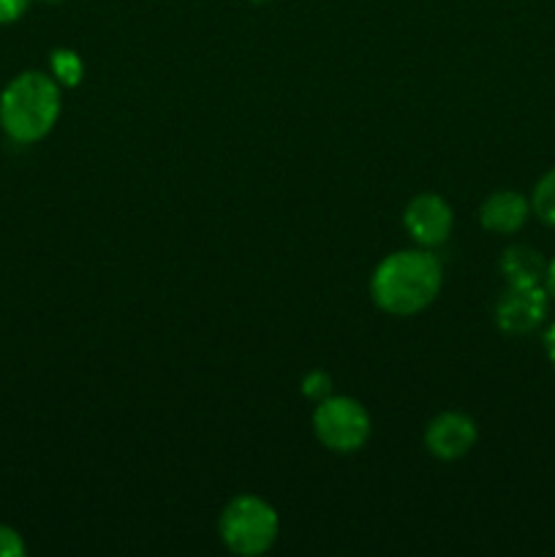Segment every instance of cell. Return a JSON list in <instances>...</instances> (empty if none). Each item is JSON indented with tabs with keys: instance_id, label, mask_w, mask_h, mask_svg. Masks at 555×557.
<instances>
[{
	"instance_id": "11",
	"label": "cell",
	"mask_w": 555,
	"mask_h": 557,
	"mask_svg": "<svg viewBox=\"0 0 555 557\" xmlns=\"http://www.w3.org/2000/svg\"><path fill=\"white\" fill-rule=\"evenodd\" d=\"M52 71H54V79L60 82V85H69L74 87L76 82L82 79V60L76 58L71 49H54L52 52Z\"/></svg>"
},
{
	"instance_id": "2",
	"label": "cell",
	"mask_w": 555,
	"mask_h": 557,
	"mask_svg": "<svg viewBox=\"0 0 555 557\" xmlns=\"http://www.w3.org/2000/svg\"><path fill=\"white\" fill-rule=\"evenodd\" d=\"M60 117V85L41 71L14 76L0 92V128L16 145L41 141Z\"/></svg>"
},
{
	"instance_id": "1",
	"label": "cell",
	"mask_w": 555,
	"mask_h": 557,
	"mask_svg": "<svg viewBox=\"0 0 555 557\" xmlns=\"http://www.w3.org/2000/svg\"><path fill=\"white\" fill-rule=\"evenodd\" d=\"M441 288V264L428 250H397L373 272L370 297L384 313L414 315L428 308Z\"/></svg>"
},
{
	"instance_id": "16",
	"label": "cell",
	"mask_w": 555,
	"mask_h": 557,
	"mask_svg": "<svg viewBox=\"0 0 555 557\" xmlns=\"http://www.w3.org/2000/svg\"><path fill=\"white\" fill-rule=\"evenodd\" d=\"M544 348H547V357H550V362H553V368H555V324L550 326L547 335H544Z\"/></svg>"
},
{
	"instance_id": "10",
	"label": "cell",
	"mask_w": 555,
	"mask_h": 557,
	"mask_svg": "<svg viewBox=\"0 0 555 557\" xmlns=\"http://www.w3.org/2000/svg\"><path fill=\"white\" fill-rule=\"evenodd\" d=\"M531 210L536 212L539 221L547 226H555V169H550L542 180L536 183L531 196Z\"/></svg>"
},
{
	"instance_id": "8",
	"label": "cell",
	"mask_w": 555,
	"mask_h": 557,
	"mask_svg": "<svg viewBox=\"0 0 555 557\" xmlns=\"http://www.w3.org/2000/svg\"><path fill=\"white\" fill-rule=\"evenodd\" d=\"M531 205L522 199L515 190H498V194L488 196V201L479 210L482 226L493 234H515L528 221Z\"/></svg>"
},
{
	"instance_id": "9",
	"label": "cell",
	"mask_w": 555,
	"mask_h": 557,
	"mask_svg": "<svg viewBox=\"0 0 555 557\" xmlns=\"http://www.w3.org/2000/svg\"><path fill=\"white\" fill-rule=\"evenodd\" d=\"M501 275L509 286H542L547 275V261L531 245H511L501 256Z\"/></svg>"
},
{
	"instance_id": "17",
	"label": "cell",
	"mask_w": 555,
	"mask_h": 557,
	"mask_svg": "<svg viewBox=\"0 0 555 557\" xmlns=\"http://www.w3.org/2000/svg\"><path fill=\"white\" fill-rule=\"evenodd\" d=\"M44 3H63V0H44Z\"/></svg>"
},
{
	"instance_id": "5",
	"label": "cell",
	"mask_w": 555,
	"mask_h": 557,
	"mask_svg": "<svg viewBox=\"0 0 555 557\" xmlns=\"http://www.w3.org/2000/svg\"><path fill=\"white\" fill-rule=\"evenodd\" d=\"M547 315V288L509 286L495 305V324L506 335H528Z\"/></svg>"
},
{
	"instance_id": "12",
	"label": "cell",
	"mask_w": 555,
	"mask_h": 557,
	"mask_svg": "<svg viewBox=\"0 0 555 557\" xmlns=\"http://www.w3.org/2000/svg\"><path fill=\"white\" fill-rule=\"evenodd\" d=\"M330 389H332V379L330 373H324V370H313V373L305 375L303 381V392L305 397H310V400L321 403L330 397Z\"/></svg>"
},
{
	"instance_id": "4",
	"label": "cell",
	"mask_w": 555,
	"mask_h": 557,
	"mask_svg": "<svg viewBox=\"0 0 555 557\" xmlns=\"http://www.w3.org/2000/svg\"><path fill=\"white\" fill-rule=\"evenodd\" d=\"M313 433L326 449L351 455L370 438V417L354 397H326L313 411Z\"/></svg>"
},
{
	"instance_id": "6",
	"label": "cell",
	"mask_w": 555,
	"mask_h": 557,
	"mask_svg": "<svg viewBox=\"0 0 555 557\" xmlns=\"http://www.w3.org/2000/svg\"><path fill=\"white\" fill-rule=\"evenodd\" d=\"M477 444V424L457 411L439 413L424 430V446L439 460H460Z\"/></svg>"
},
{
	"instance_id": "13",
	"label": "cell",
	"mask_w": 555,
	"mask_h": 557,
	"mask_svg": "<svg viewBox=\"0 0 555 557\" xmlns=\"http://www.w3.org/2000/svg\"><path fill=\"white\" fill-rule=\"evenodd\" d=\"M27 553L20 533L9 525H0V557H22Z\"/></svg>"
},
{
	"instance_id": "18",
	"label": "cell",
	"mask_w": 555,
	"mask_h": 557,
	"mask_svg": "<svg viewBox=\"0 0 555 557\" xmlns=\"http://www.w3.org/2000/svg\"><path fill=\"white\" fill-rule=\"evenodd\" d=\"M256 3H264V0H256Z\"/></svg>"
},
{
	"instance_id": "7",
	"label": "cell",
	"mask_w": 555,
	"mask_h": 557,
	"mask_svg": "<svg viewBox=\"0 0 555 557\" xmlns=\"http://www.w3.org/2000/svg\"><path fill=\"white\" fill-rule=\"evenodd\" d=\"M452 221L455 218H452L449 205L435 194H419L417 199L408 201L406 215H403V223L411 232V237L428 248H435V245L449 239Z\"/></svg>"
},
{
	"instance_id": "15",
	"label": "cell",
	"mask_w": 555,
	"mask_h": 557,
	"mask_svg": "<svg viewBox=\"0 0 555 557\" xmlns=\"http://www.w3.org/2000/svg\"><path fill=\"white\" fill-rule=\"evenodd\" d=\"M544 288H547V297L555 299V259L547 264V275H544Z\"/></svg>"
},
{
	"instance_id": "14",
	"label": "cell",
	"mask_w": 555,
	"mask_h": 557,
	"mask_svg": "<svg viewBox=\"0 0 555 557\" xmlns=\"http://www.w3.org/2000/svg\"><path fill=\"white\" fill-rule=\"evenodd\" d=\"M30 0H0V25H11L27 11Z\"/></svg>"
},
{
	"instance_id": "3",
	"label": "cell",
	"mask_w": 555,
	"mask_h": 557,
	"mask_svg": "<svg viewBox=\"0 0 555 557\" xmlns=\"http://www.w3.org/2000/svg\"><path fill=\"white\" fill-rule=\"evenodd\" d=\"M218 531L234 555H261L275 544L278 515L267 500L256 495H239L223 509Z\"/></svg>"
}]
</instances>
